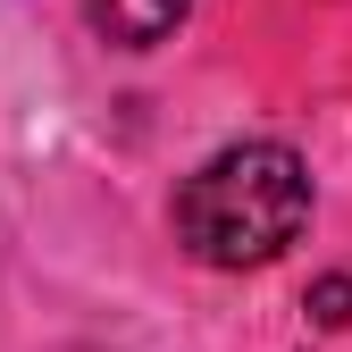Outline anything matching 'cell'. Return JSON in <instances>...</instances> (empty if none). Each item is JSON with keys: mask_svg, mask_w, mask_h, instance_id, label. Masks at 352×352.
<instances>
[{"mask_svg": "<svg viewBox=\"0 0 352 352\" xmlns=\"http://www.w3.org/2000/svg\"><path fill=\"white\" fill-rule=\"evenodd\" d=\"M311 227V168L285 143H227L176 193V235L210 269H269Z\"/></svg>", "mask_w": 352, "mask_h": 352, "instance_id": "6da1fadb", "label": "cell"}, {"mask_svg": "<svg viewBox=\"0 0 352 352\" xmlns=\"http://www.w3.org/2000/svg\"><path fill=\"white\" fill-rule=\"evenodd\" d=\"M84 17H93V34L109 51H151L193 17V0H84Z\"/></svg>", "mask_w": 352, "mask_h": 352, "instance_id": "7a4b0ae2", "label": "cell"}, {"mask_svg": "<svg viewBox=\"0 0 352 352\" xmlns=\"http://www.w3.org/2000/svg\"><path fill=\"white\" fill-rule=\"evenodd\" d=\"M319 319H327V327L352 319V277H327V285H319Z\"/></svg>", "mask_w": 352, "mask_h": 352, "instance_id": "3957f363", "label": "cell"}]
</instances>
